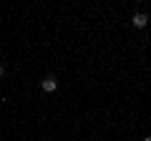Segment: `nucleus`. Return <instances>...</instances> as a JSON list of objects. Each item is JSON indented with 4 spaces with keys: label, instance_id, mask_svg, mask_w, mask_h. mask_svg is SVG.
<instances>
[{
    "label": "nucleus",
    "instance_id": "f03ea898",
    "mask_svg": "<svg viewBox=\"0 0 151 141\" xmlns=\"http://www.w3.org/2000/svg\"><path fill=\"white\" fill-rule=\"evenodd\" d=\"M131 23H134V28H139V30H141V28H146V25H149V15H146V13H136Z\"/></svg>",
    "mask_w": 151,
    "mask_h": 141
},
{
    "label": "nucleus",
    "instance_id": "f257e3e1",
    "mask_svg": "<svg viewBox=\"0 0 151 141\" xmlns=\"http://www.w3.org/2000/svg\"><path fill=\"white\" fill-rule=\"evenodd\" d=\"M40 88H43L45 93H55L58 91V78L55 76H45L43 81H40Z\"/></svg>",
    "mask_w": 151,
    "mask_h": 141
},
{
    "label": "nucleus",
    "instance_id": "20e7f679",
    "mask_svg": "<svg viewBox=\"0 0 151 141\" xmlns=\"http://www.w3.org/2000/svg\"><path fill=\"white\" fill-rule=\"evenodd\" d=\"M144 141H151V136H146V139H144Z\"/></svg>",
    "mask_w": 151,
    "mask_h": 141
},
{
    "label": "nucleus",
    "instance_id": "7ed1b4c3",
    "mask_svg": "<svg viewBox=\"0 0 151 141\" xmlns=\"http://www.w3.org/2000/svg\"><path fill=\"white\" fill-rule=\"evenodd\" d=\"M3 76H5V65L0 63V78H3Z\"/></svg>",
    "mask_w": 151,
    "mask_h": 141
}]
</instances>
